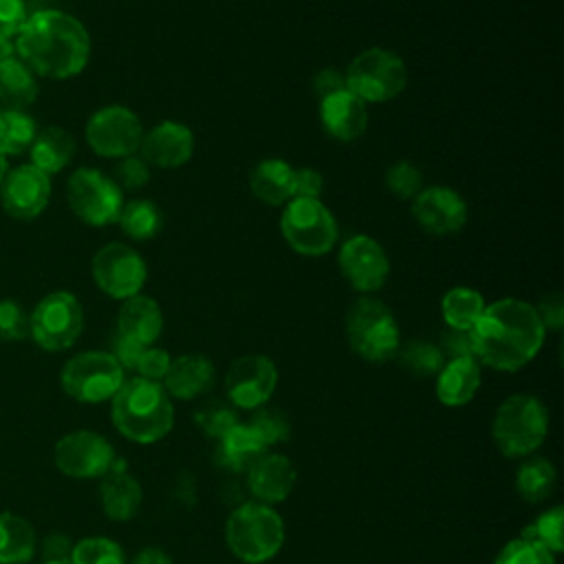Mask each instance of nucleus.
I'll return each instance as SVG.
<instances>
[{
    "instance_id": "2eb2a0df",
    "label": "nucleus",
    "mask_w": 564,
    "mask_h": 564,
    "mask_svg": "<svg viewBox=\"0 0 564 564\" xmlns=\"http://www.w3.org/2000/svg\"><path fill=\"white\" fill-rule=\"evenodd\" d=\"M278 386V368L267 355H242L231 361L225 375L229 403L242 410L264 405Z\"/></svg>"
},
{
    "instance_id": "39448f33",
    "label": "nucleus",
    "mask_w": 564,
    "mask_h": 564,
    "mask_svg": "<svg viewBox=\"0 0 564 564\" xmlns=\"http://www.w3.org/2000/svg\"><path fill=\"white\" fill-rule=\"evenodd\" d=\"M549 434V410L531 394L507 397L491 421V436L496 447L509 456H531Z\"/></svg>"
},
{
    "instance_id": "6e6d98bb",
    "label": "nucleus",
    "mask_w": 564,
    "mask_h": 564,
    "mask_svg": "<svg viewBox=\"0 0 564 564\" xmlns=\"http://www.w3.org/2000/svg\"><path fill=\"white\" fill-rule=\"evenodd\" d=\"M4 174H7V156H4V154H0V183H2Z\"/></svg>"
},
{
    "instance_id": "b1692460",
    "label": "nucleus",
    "mask_w": 564,
    "mask_h": 564,
    "mask_svg": "<svg viewBox=\"0 0 564 564\" xmlns=\"http://www.w3.org/2000/svg\"><path fill=\"white\" fill-rule=\"evenodd\" d=\"M163 330L161 306L148 295H132L123 300L117 315V333L141 344L152 346Z\"/></svg>"
},
{
    "instance_id": "a19ab883",
    "label": "nucleus",
    "mask_w": 564,
    "mask_h": 564,
    "mask_svg": "<svg viewBox=\"0 0 564 564\" xmlns=\"http://www.w3.org/2000/svg\"><path fill=\"white\" fill-rule=\"evenodd\" d=\"M386 187L399 198H414L423 189V174L410 161H397L386 172Z\"/></svg>"
},
{
    "instance_id": "5701e85b",
    "label": "nucleus",
    "mask_w": 564,
    "mask_h": 564,
    "mask_svg": "<svg viewBox=\"0 0 564 564\" xmlns=\"http://www.w3.org/2000/svg\"><path fill=\"white\" fill-rule=\"evenodd\" d=\"M99 500L106 518L115 522H126L137 516L143 500V491L139 480L123 471L121 463L115 460L112 469L106 476H101Z\"/></svg>"
},
{
    "instance_id": "a18cd8bd",
    "label": "nucleus",
    "mask_w": 564,
    "mask_h": 564,
    "mask_svg": "<svg viewBox=\"0 0 564 564\" xmlns=\"http://www.w3.org/2000/svg\"><path fill=\"white\" fill-rule=\"evenodd\" d=\"M26 18L24 0H0V37H15Z\"/></svg>"
},
{
    "instance_id": "3c124183",
    "label": "nucleus",
    "mask_w": 564,
    "mask_h": 564,
    "mask_svg": "<svg viewBox=\"0 0 564 564\" xmlns=\"http://www.w3.org/2000/svg\"><path fill=\"white\" fill-rule=\"evenodd\" d=\"M339 90H346V79L341 70L335 68H324L313 77V93L324 99L328 95H335Z\"/></svg>"
},
{
    "instance_id": "58836bf2",
    "label": "nucleus",
    "mask_w": 564,
    "mask_h": 564,
    "mask_svg": "<svg viewBox=\"0 0 564 564\" xmlns=\"http://www.w3.org/2000/svg\"><path fill=\"white\" fill-rule=\"evenodd\" d=\"M196 421L209 438H223L236 423H240L236 410L223 401H212V403L203 405L196 412Z\"/></svg>"
},
{
    "instance_id": "72a5a7b5",
    "label": "nucleus",
    "mask_w": 564,
    "mask_h": 564,
    "mask_svg": "<svg viewBox=\"0 0 564 564\" xmlns=\"http://www.w3.org/2000/svg\"><path fill=\"white\" fill-rule=\"evenodd\" d=\"M37 126L24 110H4L0 126V154L15 156L31 148Z\"/></svg>"
},
{
    "instance_id": "f257e3e1",
    "label": "nucleus",
    "mask_w": 564,
    "mask_h": 564,
    "mask_svg": "<svg viewBox=\"0 0 564 564\" xmlns=\"http://www.w3.org/2000/svg\"><path fill=\"white\" fill-rule=\"evenodd\" d=\"M546 328L533 304L502 297L487 304L478 322L469 328L474 357L502 372L527 366L542 348Z\"/></svg>"
},
{
    "instance_id": "a211bd4d",
    "label": "nucleus",
    "mask_w": 564,
    "mask_h": 564,
    "mask_svg": "<svg viewBox=\"0 0 564 564\" xmlns=\"http://www.w3.org/2000/svg\"><path fill=\"white\" fill-rule=\"evenodd\" d=\"M412 216L425 234L449 236L465 227L467 203L449 187H423L412 200Z\"/></svg>"
},
{
    "instance_id": "1a4fd4ad",
    "label": "nucleus",
    "mask_w": 564,
    "mask_h": 564,
    "mask_svg": "<svg viewBox=\"0 0 564 564\" xmlns=\"http://www.w3.org/2000/svg\"><path fill=\"white\" fill-rule=\"evenodd\" d=\"M62 390L79 403H101L123 383V368L104 350H84L70 357L59 375Z\"/></svg>"
},
{
    "instance_id": "4be33fe9",
    "label": "nucleus",
    "mask_w": 564,
    "mask_h": 564,
    "mask_svg": "<svg viewBox=\"0 0 564 564\" xmlns=\"http://www.w3.org/2000/svg\"><path fill=\"white\" fill-rule=\"evenodd\" d=\"M170 399H194L214 386V364L200 352H187L172 359L163 383Z\"/></svg>"
},
{
    "instance_id": "dca6fc26",
    "label": "nucleus",
    "mask_w": 564,
    "mask_h": 564,
    "mask_svg": "<svg viewBox=\"0 0 564 564\" xmlns=\"http://www.w3.org/2000/svg\"><path fill=\"white\" fill-rule=\"evenodd\" d=\"M337 262L346 282L361 293L379 291L390 275V260L383 247L366 234L348 238L339 249Z\"/></svg>"
},
{
    "instance_id": "20e7f679",
    "label": "nucleus",
    "mask_w": 564,
    "mask_h": 564,
    "mask_svg": "<svg viewBox=\"0 0 564 564\" xmlns=\"http://www.w3.org/2000/svg\"><path fill=\"white\" fill-rule=\"evenodd\" d=\"M225 542L240 562L262 564L280 553L284 520L271 505L258 500L242 502L225 522Z\"/></svg>"
},
{
    "instance_id": "c9c22d12",
    "label": "nucleus",
    "mask_w": 564,
    "mask_h": 564,
    "mask_svg": "<svg viewBox=\"0 0 564 564\" xmlns=\"http://www.w3.org/2000/svg\"><path fill=\"white\" fill-rule=\"evenodd\" d=\"M68 562L70 564H126V553L119 546V542L104 535H93L70 546Z\"/></svg>"
},
{
    "instance_id": "9b49d317",
    "label": "nucleus",
    "mask_w": 564,
    "mask_h": 564,
    "mask_svg": "<svg viewBox=\"0 0 564 564\" xmlns=\"http://www.w3.org/2000/svg\"><path fill=\"white\" fill-rule=\"evenodd\" d=\"M66 198L73 214L90 227L117 223L123 207V196L117 183L93 167H79L68 176Z\"/></svg>"
},
{
    "instance_id": "ddd939ff",
    "label": "nucleus",
    "mask_w": 564,
    "mask_h": 564,
    "mask_svg": "<svg viewBox=\"0 0 564 564\" xmlns=\"http://www.w3.org/2000/svg\"><path fill=\"white\" fill-rule=\"evenodd\" d=\"M143 126L126 106H106L90 115L86 141L90 150L106 159H123L141 148Z\"/></svg>"
},
{
    "instance_id": "5fc2aeb1",
    "label": "nucleus",
    "mask_w": 564,
    "mask_h": 564,
    "mask_svg": "<svg viewBox=\"0 0 564 564\" xmlns=\"http://www.w3.org/2000/svg\"><path fill=\"white\" fill-rule=\"evenodd\" d=\"M7 59H18L15 37H0V62H7Z\"/></svg>"
},
{
    "instance_id": "603ef678",
    "label": "nucleus",
    "mask_w": 564,
    "mask_h": 564,
    "mask_svg": "<svg viewBox=\"0 0 564 564\" xmlns=\"http://www.w3.org/2000/svg\"><path fill=\"white\" fill-rule=\"evenodd\" d=\"M70 542L62 535H53L46 540V546H44V557L46 560H68L70 555Z\"/></svg>"
},
{
    "instance_id": "7c9ffc66",
    "label": "nucleus",
    "mask_w": 564,
    "mask_h": 564,
    "mask_svg": "<svg viewBox=\"0 0 564 564\" xmlns=\"http://www.w3.org/2000/svg\"><path fill=\"white\" fill-rule=\"evenodd\" d=\"M555 467L544 456H529L516 471V489L531 505L546 500L555 489Z\"/></svg>"
},
{
    "instance_id": "c85d7f7f",
    "label": "nucleus",
    "mask_w": 564,
    "mask_h": 564,
    "mask_svg": "<svg viewBox=\"0 0 564 564\" xmlns=\"http://www.w3.org/2000/svg\"><path fill=\"white\" fill-rule=\"evenodd\" d=\"M37 97V79L20 59L0 62V106L2 110H24Z\"/></svg>"
},
{
    "instance_id": "ea45409f",
    "label": "nucleus",
    "mask_w": 564,
    "mask_h": 564,
    "mask_svg": "<svg viewBox=\"0 0 564 564\" xmlns=\"http://www.w3.org/2000/svg\"><path fill=\"white\" fill-rule=\"evenodd\" d=\"M249 425L260 434V438L264 441L267 447H271L275 443H284L291 434L289 419L280 410L264 408V405L256 408V414L251 416Z\"/></svg>"
},
{
    "instance_id": "412c9836",
    "label": "nucleus",
    "mask_w": 564,
    "mask_h": 564,
    "mask_svg": "<svg viewBox=\"0 0 564 564\" xmlns=\"http://www.w3.org/2000/svg\"><path fill=\"white\" fill-rule=\"evenodd\" d=\"M319 121L330 139L348 143L366 132L368 110L366 104L346 88L319 99Z\"/></svg>"
},
{
    "instance_id": "473e14b6",
    "label": "nucleus",
    "mask_w": 564,
    "mask_h": 564,
    "mask_svg": "<svg viewBox=\"0 0 564 564\" xmlns=\"http://www.w3.org/2000/svg\"><path fill=\"white\" fill-rule=\"evenodd\" d=\"M117 223L126 236L134 240H150L163 227V212L152 200L134 198L130 203H123Z\"/></svg>"
},
{
    "instance_id": "8fccbe9b",
    "label": "nucleus",
    "mask_w": 564,
    "mask_h": 564,
    "mask_svg": "<svg viewBox=\"0 0 564 564\" xmlns=\"http://www.w3.org/2000/svg\"><path fill=\"white\" fill-rule=\"evenodd\" d=\"M544 328H553V330H560L562 324H564V300L562 295L555 291L551 295H546L540 306H535Z\"/></svg>"
},
{
    "instance_id": "c03bdc74",
    "label": "nucleus",
    "mask_w": 564,
    "mask_h": 564,
    "mask_svg": "<svg viewBox=\"0 0 564 564\" xmlns=\"http://www.w3.org/2000/svg\"><path fill=\"white\" fill-rule=\"evenodd\" d=\"M172 364V357L167 355V350L163 348H156V346H145L139 361H137V372L139 377L143 379H150V381H163L167 368Z\"/></svg>"
},
{
    "instance_id": "4d7b16f0",
    "label": "nucleus",
    "mask_w": 564,
    "mask_h": 564,
    "mask_svg": "<svg viewBox=\"0 0 564 564\" xmlns=\"http://www.w3.org/2000/svg\"><path fill=\"white\" fill-rule=\"evenodd\" d=\"M42 564H70L68 560H44Z\"/></svg>"
},
{
    "instance_id": "7ed1b4c3",
    "label": "nucleus",
    "mask_w": 564,
    "mask_h": 564,
    "mask_svg": "<svg viewBox=\"0 0 564 564\" xmlns=\"http://www.w3.org/2000/svg\"><path fill=\"white\" fill-rule=\"evenodd\" d=\"M110 401V416L117 432L132 443H156L174 425V405L161 381L143 377L123 379Z\"/></svg>"
},
{
    "instance_id": "c756f323",
    "label": "nucleus",
    "mask_w": 564,
    "mask_h": 564,
    "mask_svg": "<svg viewBox=\"0 0 564 564\" xmlns=\"http://www.w3.org/2000/svg\"><path fill=\"white\" fill-rule=\"evenodd\" d=\"M35 553V531L24 518L0 511V564H24Z\"/></svg>"
},
{
    "instance_id": "bb28decb",
    "label": "nucleus",
    "mask_w": 564,
    "mask_h": 564,
    "mask_svg": "<svg viewBox=\"0 0 564 564\" xmlns=\"http://www.w3.org/2000/svg\"><path fill=\"white\" fill-rule=\"evenodd\" d=\"M31 165L44 174H57L75 156V139L59 126H46L37 130L31 148Z\"/></svg>"
},
{
    "instance_id": "de8ad7c7",
    "label": "nucleus",
    "mask_w": 564,
    "mask_h": 564,
    "mask_svg": "<svg viewBox=\"0 0 564 564\" xmlns=\"http://www.w3.org/2000/svg\"><path fill=\"white\" fill-rule=\"evenodd\" d=\"M438 348H441L443 357H449V359H458V357H474L469 330L447 328V330L441 335V346H438Z\"/></svg>"
},
{
    "instance_id": "f704fd0d",
    "label": "nucleus",
    "mask_w": 564,
    "mask_h": 564,
    "mask_svg": "<svg viewBox=\"0 0 564 564\" xmlns=\"http://www.w3.org/2000/svg\"><path fill=\"white\" fill-rule=\"evenodd\" d=\"M394 357L408 372L416 377H436L445 364L441 348L423 339H410L405 346H399Z\"/></svg>"
},
{
    "instance_id": "0eeeda50",
    "label": "nucleus",
    "mask_w": 564,
    "mask_h": 564,
    "mask_svg": "<svg viewBox=\"0 0 564 564\" xmlns=\"http://www.w3.org/2000/svg\"><path fill=\"white\" fill-rule=\"evenodd\" d=\"M346 88L364 104L394 99L408 86L405 62L388 48H368L359 53L344 73Z\"/></svg>"
},
{
    "instance_id": "423d86ee",
    "label": "nucleus",
    "mask_w": 564,
    "mask_h": 564,
    "mask_svg": "<svg viewBox=\"0 0 564 564\" xmlns=\"http://www.w3.org/2000/svg\"><path fill=\"white\" fill-rule=\"evenodd\" d=\"M346 339L352 352L375 364L392 359L401 346V333L392 311L375 297H359L350 304L346 313Z\"/></svg>"
},
{
    "instance_id": "f8f14e48",
    "label": "nucleus",
    "mask_w": 564,
    "mask_h": 564,
    "mask_svg": "<svg viewBox=\"0 0 564 564\" xmlns=\"http://www.w3.org/2000/svg\"><path fill=\"white\" fill-rule=\"evenodd\" d=\"M55 467L75 480H90L106 476L117 456L110 441L90 430H77L64 434L53 449Z\"/></svg>"
},
{
    "instance_id": "4468645a",
    "label": "nucleus",
    "mask_w": 564,
    "mask_h": 564,
    "mask_svg": "<svg viewBox=\"0 0 564 564\" xmlns=\"http://www.w3.org/2000/svg\"><path fill=\"white\" fill-rule=\"evenodd\" d=\"M95 284L115 300H128L139 295L145 284L148 267L143 258L123 242H108L93 256Z\"/></svg>"
},
{
    "instance_id": "f03ea898",
    "label": "nucleus",
    "mask_w": 564,
    "mask_h": 564,
    "mask_svg": "<svg viewBox=\"0 0 564 564\" xmlns=\"http://www.w3.org/2000/svg\"><path fill=\"white\" fill-rule=\"evenodd\" d=\"M18 59L33 75L68 79L79 75L90 57V35L70 13L57 9L35 11L15 35Z\"/></svg>"
},
{
    "instance_id": "cd10ccee",
    "label": "nucleus",
    "mask_w": 564,
    "mask_h": 564,
    "mask_svg": "<svg viewBox=\"0 0 564 564\" xmlns=\"http://www.w3.org/2000/svg\"><path fill=\"white\" fill-rule=\"evenodd\" d=\"M220 441L218 458L231 471H247L269 447L249 423H236Z\"/></svg>"
},
{
    "instance_id": "aec40b11",
    "label": "nucleus",
    "mask_w": 564,
    "mask_h": 564,
    "mask_svg": "<svg viewBox=\"0 0 564 564\" xmlns=\"http://www.w3.org/2000/svg\"><path fill=\"white\" fill-rule=\"evenodd\" d=\"M297 480L295 465L284 454L264 452L247 469V487L253 500L264 505H275L289 498Z\"/></svg>"
},
{
    "instance_id": "6ab92c4d",
    "label": "nucleus",
    "mask_w": 564,
    "mask_h": 564,
    "mask_svg": "<svg viewBox=\"0 0 564 564\" xmlns=\"http://www.w3.org/2000/svg\"><path fill=\"white\" fill-rule=\"evenodd\" d=\"M141 159L159 167H181L194 154V134L185 123L161 121L152 130L143 132Z\"/></svg>"
},
{
    "instance_id": "e433bc0d",
    "label": "nucleus",
    "mask_w": 564,
    "mask_h": 564,
    "mask_svg": "<svg viewBox=\"0 0 564 564\" xmlns=\"http://www.w3.org/2000/svg\"><path fill=\"white\" fill-rule=\"evenodd\" d=\"M562 524H564V509L560 505H555V507L546 509L544 513H540L531 524H527L520 535L540 542L555 555L564 549Z\"/></svg>"
},
{
    "instance_id": "2f4dec72",
    "label": "nucleus",
    "mask_w": 564,
    "mask_h": 564,
    "mask_svg": "<svg viewBox=\"0 0 564 564\" xmlns=\"http://www.w3.org/2000/svg\"><path fill=\"white\" fill-rule=\"evenodd\" d=\"M485 300L476 289L454 286L441 300V313L447 328L469 330L485 311Z\"/></svg>"
},
{
    "instance_id": "13d9d810",
    "label": "nucleus",
    "mask_w": 564,
    "mask_h": 564,
    "mask_svg": "<svg viewBox=\"0 0 564 564\" xmlns=\"http://www.w3.org/2000/svg\"><path fill=\"white\" fill-rule=\"evenodd\" d=\"M2 112H4V110H2V108H0V126H2Z\"/></svg>"
},
{
    "instance_id": "a878e982",
    "label": "nucleus",
    "mask_w": 564,
    "mask_h": 564,
    "mask_svg": "<svg viewBox=\"0 0 564 564\" xmlns=\"http://www.w3.org/2000/svg\"><path fill=\"white\" fill-rule=\"evenodd\" d=\"M249 187L267 205H286L293 198V167L282 159H264L253 167Z\"/></svg>"
},
{
    "instance_id": "49530a36",
    "label": "nucleus",
    "mask_w": 564,
    "mask_h": 564,
    "mask_svg": "<svg viewBox=\"0 0 564 564\" xmlns=\"http://www.w3.org/2000/svg\"><path fill=\"white\" fill-rule=\"evenodd\" d=\"M324 189V178L313 167L293 170V198H319Z\"/></svg>"
},
{
    "instance_id": "37998d69",
    "label": "nucleus",
    "mask_w": 564,
    "mask_h": 564,
    "mask_svg": "<svg viewBox=\"0 0 564 564\" xmlns=\"http://www.w3.org/2000/svg\"><path fill=\"white\" fill-rule=\"evenodd\" d=\"M117 187L121 189H139L150 181V167L141 156H123L117 165H115V178Z\"/></svg>"
},
{
    "instance_id": "9d476101",
    "label": "nucleus",
    "mask_w": 564,
    "mask_h": 564,
    "mask_svg": "<svg viewBox=\"0 0 564 564\" xmlns=\"http://www.w3.org/2000/svg\"><path fill=\"white\" fill-rule=\"evenodd\" d=\"M82 304L68 291H53L44 295L29 315V337L48 352L70 348L82 335Z\"/></svg>"
},
{
    "instance_id": "864d4df0",
    "label": "nucleus",
    "mask_w": 564,
    "mask_h": 564,
    "mask_svg": "<svg viewBox=\"0 0 564 564\" xmlns=\"http://www.w3.org/2000/svg\"><path fill=\"white\" fill-rule=\"evenodd\" d=\"M132 564H172V557L159 546H145L134 555Z\"/></svg>"
},
{
    "instance_id": "393cba45",
    "label": "nucleus",
    "mask_w": 564,
    "mask_h": 564,
    "mask_svg": "<svg viewBox=\"0 0 564 564\" xmlns=\"http://www.w3.org/2000/svg\"><path fill=\"white\" fill-rule=\"evenodd\" d=\"M480 388V364L476 357H458L443 364L436 375V399L447 408L469 403Z\"/></svg>"
},
{
    "instance_id": "6e6552de",
    "label": "nucleus",
    "mask_w": 564,
    "mask_h": 564,
    "mask_svg": "<svg viewBox=\"0 0 564 564\" xmlns=\"http://www.w3.org/2000/svg\"><path fill=\"white\" fill-rule=\"evenodd\" d=\"M289 247L300 256H324L337 242V220L319 198H291L280 216Z\"/></svg>"
},
{
    "instance_id": "79ce46f5",
    "label": "nucleus",
    "mask_w": 564,
    "mask_h": 564,
    "mask_svg": "<svg viewBox=\"0 0 564 564\" xmlns=\"http://www.w3.org/2000/svg\"><path fill=\"white\" fill-rule=\"evenodd\" d=\"M29 337V315L15 300H0V339L20 341Z\"/></svg>"
},
{
    "instance_id": "09e8293b",
    "label": "nucleus",
    "mask_w": 564,
    "mask_h": 564,
    "mask_svg": "<svg viewBox=\"0 0 564 564\" xmlns=\"http://www.w3.org/2000/svg\"><path fill=\"white\" fill-rule=\"evenodd\" d=\"M143 348H145V346H141V344H137V341H132V339H128V337L115 333V337H112V352H110V355L119 361V366H121L123 370H134V368H137V361H139V357H141V352H143Z\"/></svg>"
},
{
    "instance_id": "f3484780",
    "label": "nucleus",
    "mask_w": 564,
    "mask_h": 564,
    "mask_svg": "<svg viewBox=\"0 0 564 564\" xmlns=\"http://www.w3.org/2000/svg\"><path fill=\"white\" fill-rule=\"evenodd\" d=\"M51 198V176L31 163L7 170L0 183L2 209L15 220H31L44 212Z\"/></svg>"
},
{
    "instance_id": "4c0bfd02",
    "label": "nucleus",
    "mask_w": 564,
    "mask_h": 564,
    "mask_svg": "<svg viewBox=\"0 0 564 564\" xmlns=\"http://www.w3.org/2000/svg\"><path fill=\"white\" fill-rule=\"evenodd\" d=\"M494 564H555V555L540 542L518 535L498 551Z\"/></svg>"
}]
</instances>
